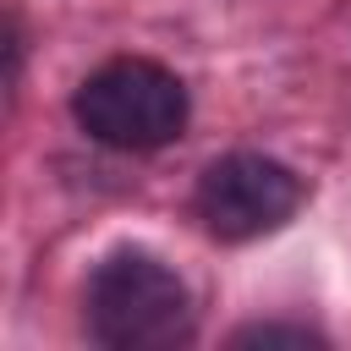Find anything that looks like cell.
<instances>
[{
	"label": "cell",
	"instance_id": "cell-1",
	"mask_svg": "<svg viewBox=\"0 0 351 351\" xmlns=\"http://www.w3.org/2000/svg\"><path fill=\"white\" fill-rule=\"evenodd\" d=\"M88 324L104 346L154 351L192 335V302L181 274L154 252H110L88 280Z\"/></svg>",
	"mask_w": 351,
	"mask_h": 351
},
{
	"label": "cell",
	"instance_id": "cell-2",
	"mask_svg": "<svg viewBox=\"0 0 351 351\" xmlns=\"http://www.w3.org/2000/svg\"><path fill=\"white\" fill-rule=\"evenodd\" d=\"M82 132L110 148H159L186 126V88L154 60H104L71 99Z\"/></svg>",
	"mask_w": 351,
	"mask_h": 351
},
{
	"label": "cell",
	"instance_id": "cell-3",
	"mask_svg": "<svg viewBox=\"0 0 351 351\" xmlns=\"http://www.w3.org/2000/svg\"><path fill=\"white\" fill-rule=\"evenodd\" d=\"M302 203V181L263 154H225L197 181V214L214 236L247 241L263 230H280Z\"/></svg>",
	"mask_w": 351,
	"mask_h": 351
},
{
	"label": "cell",
	"instance_id": "cell-4",
	"mask_svg": "<svg viewBox=\"0 0 351 351\" xmlns=\"http://www.w3.org/2000/svg\"><path fill=\"white\" fill-rule=\"evenodd\" d=\"M318 346V335H307V329H285V324H258V329H241L236 335V346Z\"/></svg>",
	"mask_w": 351,
	"mask_h": 351
}]
</instances>
